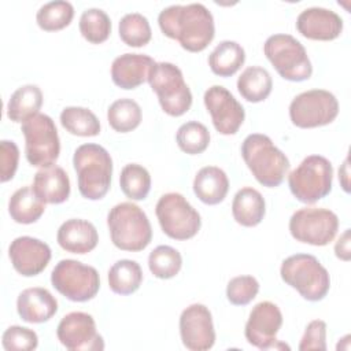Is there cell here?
Wrapping results in <instances>:
<instances>
[{
    "mask_svg": "<svg viewBox=\"0 0 351 351\" xmlns=\"http://www.w3.org/2000/svg\"><path fill=\"white\" fill-rule=\"evenodd\" d=\"M158 23L165 36L189 52L206 49L215 34L213 14L200 3L169 5L159 12Z\"/></svg>",
    "mask_w": 351,
    "mask_h": 351,
    "instance_id": "cell-1",
    "label": "cell"
},
{
    "mask_svg": "<svg viewBox=\"0 0 351 351\" xmlns=\"http://www.w3.org/2000/svg\"><path fill=\"white\" fill-rule=\"evenodd\" d=\"M339 114L336 96L325 89H311L299 93L289 104L292 123L302 129L329 125Z\"/></svg>",
    "mask_w": 351,
    "mask_h": 351,
    "instance_id": "cell-13",
    "label": "cell"
},
{
    "mask_svg": "<svg viewBox=\"0 0 351 351\" xmlns=\"http://www.w3.org/2000/svg\"><path fill=\"white\" fill-rule=\"evenodd\" d=\"M25 137V155L34 167L55 165L60 154V140L53 119L47 114H36L21 128Z\"/></svg>",
    "mask_w": 351,
    "mask_h": 351,
    "instance_id": "cell-9",
    "label": "cell"
},
{
    "mask_svg": "<svg viewBox=\"0 0 351 351\" xmlns=\"http://www.w3.org/2000/svg\"><path fill=\"white\" fill-rule=\"evenodd\" d=\"M273 88L270 73L261 66L247 67L237 80L240 95L251 103H259L267 99Z\"/></svg>",
    "mask_w": 351,
    "mask_h": 351,
    "instance_id": "cell-29",
    "label": "cell"
},
{
    "mask_svg": "<svg viewBox=\"0 0 351 351\" xmlns=\"http://www.w3.org/2000/svg\"><path fill=\"white\" fill-rule=\"evenodd\" d=\"M143 114L138 103L129 97L115 100L107 110V121L110 126L119 133L134 130L141 122Z\"/></svg>",
    "mask_w": 351,
    "mask_h": 351,
    "instance_id": "cell-32",
    "label": "cell"
},
{
    "mask_svg": "<svg viewBox=\"0 0 351 351\" xmlns=\"http://www.w3.org/2000/svg\"><path fill=\"white\" fill-rule=\"evenodd\" d=\"M112 244L122 251H143L152 240V228L147 214L132 202L115 204L107 215Z\"/></svg>",
    "mask_w": 351,
    "mask_h": 351,
    "instance_id": "cell-4",
    "label": "cell"
},
{
    "mask_svg": "<svg viewBox=\"0 0 351 351\" xmlns=\"http://www.w3.org/2000/svg\"><path fill=\"white\" fill-rule=\"evenodd\" d=\"M155 213L163 233L170 239L188 240L200 230V214L178 192L162 195L156 203Z\"/></svg>",
    "mask_w": 351,
    "mask_h": 351,
    "instance_id": "cell-11",
    "label": "cell"
},
{
    "mask_svg": "<svg viewBox=\"0 0 351 351\" xmlns=\"http://www.w3.org/2000/svg\"><path fill=\"white\" fill-rule=\"evenodd\" d=\"M282 325V314L278 306L273 302L265 300L256 303L245 324L244 335L247 341L259 350H277L289 347L280 343L276 336Z\"/></svg>",
    "mask_w": 351,
    "mask_h": 351,
    "instance_id": "cell-14",
    "label": "cell"
},
{
    "mask_svg": "<svg viewBox=\"0 0 351 351\" xmlns=\"http://www.w3.org/2000/svg\"><path fill=\"white\" fill-rule=\"evenodd\" d=\"M263 52L276 71L288 81H306L313 66L303 44L291 34H273L263 44Z\"/></svg>",
    "mask_w": 351,
    "mask_h": 351,
    "instance_id": "cell-6",
    "label": "cell"
},
{
    "mask_svg": "<svg viewBox=\"0 0 351 351\" xmlns=\"http://www.w3.org/2000/svg\"><path fill=\"white\" fill-rule=\"evenodd\" d=\"M80 32L82 37L92 43H104L111 33V19L101 8H88L80 16Z\"/></svg>",
    "mask_w": 351,
    "mask_h": 351,
    "instance_id": "cell-37",
    "label": "cell"
},
{
    "mask_svg": "<svg viewBox=\"0 0 351 351\" xmlns=\"http://www.w3.org/2000/svg\"><path fill=\"white\" fill-rule=\"evenodd\" d=\"M155 60L145 53H123L111 64L112 82L122 89H134L148 81Z\"/></svg>",
    "mask_w": 351,
    "mask_h": 351,
    "instance_id": "cell-20",
    "label": "cell"
},
{
    "mask_svg": "<svg viewBox=\"0 0 351 351\" xmlns=\"http://www.w3.org/2000/svg\"><path fill=\"white\" fill-rule=\"evenodd\" d=\"M32 188L45 204H60L70 196V178L60 166L52 165L34 174Z\"/></svg>",
    "mask_w": 351,
    "mask_h": 351,
    "instance_id": "cell-23",
    "label": "cell"
},
{
    "mask_svg": "<svg viewBox=\"0 0 351 351\" xmlns=\"http://www.w3.org/2000/svg\"><path fill=\"white\" fill-rule=\"evenodd\" d=\"M80 193L89 200H100L111 186L112 159L108 151L93 143L80 145L73 155Z\"/></svg>",
    "mask_w": 351,
    "mask_h": 351,
    "instance_id": "cell-3",
    "label": "cell"
},
{
    "mask_svg": "<svg viewBox=\"0 0 351 351\" xmlns=\"http://www.w3.org/2000/svg\"><path fill=\"white\" fill-rule=\"evenodd\" d=\"M148 82L167 115L181 117L191 108L192 93L178 66L170 62H155Z\"/></svg>",
    "mask_w": 351,
    "mask_h": 351,
    "instance_id": "cell-8",
    "label": "cell"
},
{
    "mask_svg": "<svg viewBox=\"0 0 351 351\" xmlns=\"http://www.w3.org/2000/svg\"><path fill=\"white\" fill-rule=\"evenodd\" d=\"M245 60L244 48L230 40L221 41L208 55V66L215 75L230 77L236 74Z\"/></svg>",
    "mask_w": 351,
    "mask_h": 351,
    "instance_id": "cell-27",
    "label": "cell"
},
{
    "mask_svg": "<svg viewBox=\"0 0 351 351\" xmlns=\"http://www.w3.org/2000/svg\"><path fill=\"white\" fill-rule=\"evenodd\" d=\"M180 336L185 348L191 351L210 350L215 343L213 315L208 307L193 303L180 315Z\"/></svg>",
    "mask_w": 351,
    "mask_h": 351,
    "instance_id": "cell-17",
    "label": "cell"
},
{
    "mask_svg": "<svg viewBox=\"0 0 351 351\" xmlns=\"http://www.w3.org/2000/svg\"><path fill=\"white\" fill-rule=\"evenodd\" d=\"M339 230L337 215L322 207L307 206L296 210L289 219V232L300 243L322 247L329 244Z\"/></svg>",
    "mask_w": 351,
    "mask_h": 351,
    "instance_id": "cell-12",
    "label": "cell"
},
{
    "mask_svg": "<svg viewBox=\"0 0 351 351\" xmlns=\"http://www.w3.org/2000/svg\"><path fill=\"white\" fill-rule=\"evenodd\" d=\"M8 256L14 269L25 276L40 274L51 261V248L47 243L32 236H19L8 247Z\"/></svg>",
    "mask_w": 351,
    "mask_h": 351,
    "instance_id": "cell-18",
    "label": "cell"
},
{
    "mask_svg": "<svg viewBox=\"0 0 351 351\" xmlns=\"http://www.w3.org/2000/svg\"><path fill=\"white\" fill-rule=\"evenodd\" d=\"M1 343L7 351H32L37 348L38 337L33 329L12 325L4 330Z\"/></svg>",
    "mask_w": 351,
    "mask_h": 351,
    "instance_id": "cell-40",
    "label": "cell"
},
{
    "mask_svg": "<svg viewBox=\"0 0 351 351\" xmlns=\"http://www.w3.org/2000/svg\"><path fill=\"white\" fill-rule=\"evenodd\" d=\"M119 185L126 197L132 200H144L151 189V176L144 166L129 163L121 170Z\"/></svg>",
    "mask_w": 351,
    "mask_h": 351,
    "instance_id": "cell-34",
    "label": "cell"
},
{
    "mask_svg": "<svg viewBox=\"0 0 351 351\" xmlns=\"http://www.w3.org/2000/svg\"><path fill=\"white\" fill-rule=\"evenodd\" d=\"M266 213L265 199L259 191L252 186H244L237 191L232 202V214L241 226L252 228L261 223Z\"/></svg>",
    "mask_w": 351,
    "mask_h": 351,
    "instance_id": "cell-25",
    "label": "cell"
},
{
    "mask_svg": "<svg viewBox=\"0 0 351 351\" xmlns=\"http://www.w3.org/2000/svg\"><path fill=\"white\" fill-rule=\"evenodd\" d=\"M280 274L285 284L310 302L322 300L330 288L328 270L310 254H295L284 259Z\"/></svg>",
    "mask_w": 351,
    "mask_h": 351,
    "instance_id": "cell-5",
    "label": "cell"
},
{
    "mask_svg": "<svg viewBox=\"0 0 351 351\" xmlns=\"http://www.w3.org/2000/svg\"><path fill=\"white\" fill-rule=\"evenodd\" d=\"M43 106V92L37 85L27 84L19 86L7 103V117L12 122H25L40 112Z\"/></svg>",
    "mask_w": 351,
    "mask_h": 351,
    "instance_id": "cell-28",
    "label": "cell"
},
{
    "mask_svg": "<svg viewBox=\"0 0 351 351\" xmlns=\"http://www.w3.org/2000/svg\"><path fill=\"white\" fill-rule=\"evenodd\" d=\"M300 351L308 350H326V324L322 319L311 321L303 333V337L299 344Z\"/></svg>",
    "mask_w": 351,
    "mask_h": 351,
    "instance_id": "cell-42",
    "label": "cell"
},
{
    "mask_svg": "<svg viewBox=\"0 0 351 351\" xmlns=\"http://www.w3.org/2000/svg\"><path fill=\"white\" fill-rule=\"evenodd\" d=\"M19 162V148L14 141H0V181L7 182L14 178Z\"/></svg>",
    "mask_w": 351,
    "mask_h": 351,
    "instance_id": "cell-41",
    "label": "cell"
},
{
    "mask_svg": "<svg viewBox=\"0 0 351 351\" xmlns=\"http://www.w3.org/2000/svg\"><path fill=\"white\" fill-rule=\"evenodd\" d=\"M296 29L306 38L330 41L341 34L343 19L332 10L310 7L298 15Z\"/></svg>",
    "mask_w": 351,
    "mask_h": 351,
    "instance_id": "cell-19",
    "label": "cell"
},
{
    "mask_svg": "<svg viewBox=\"0 0 351 351\" xmlns=\"http://www.w3.org/2000/svg\"><path fill=\"white\" fill-rule=\"evenodd\" d=\"M176 141L182 152L197 155L207 149L210 144V132L203 123L197 121H189L178 128Z\"/></svg>",
    "mask_w": 351,
    "mask_h": 351,
    "instance_id": "cell-38",
    "label": "cell"
},
{
    "mask_svg": "<svg viewBox=\"0 0 351 351\" xmlns=\"http://www.w3.org/2000/svg\"><path fill=\"white\" fill-rule=\"evenodd\" d=\"M241 156L256 181L267 188L278 186L289 170V159L266 134H248L241 144Z\"/></svg>",
    "mask_w": 351,
    "mask_h": 351,
    "instance_id": "cell-2",
    "label": "cell"
},
{
    "mask_svg": "<svg viewBox=\"0 0 351 351\" xmlns=\"http://www.w3.org/2000/svg\"><path fill=\"white\" fill-rule=\"evenodd\" d=\"M339 178L341 181L343 189L346 192H348L350 191V188H348V159H346L341 169H339Z\"/></svg>",
    "mask_w": 351,
    "mask_h": 351,
    "instance_id": "cell-44",
    "label": "cell"
},
{
    "mask_svg": "<svg viewBox=\"0 0 351 351\" xmlns=\"http://www.w3.org/2000/svg\"><path fill=\"white\" fill-rule=\"evenodd\" d=\"M259 292V282L252 276L233 277L226 287V298L234 306H245Z\"/></svg>",
    "mask_w": 351,
    "mask_h": 351,
    "instance_id": "cell-39",
    "label": "cell"
},
{
    "mask_svg": "<svg viewBox=\"0 0 351 351\" xmlns=\"http://www.w3.org/2000/svg\"><path fill=\"white\" fill-rule=\"evenodd\" d=\"M44 211L45 203L29 185L16 189L8 200V213L16 223H34L41 218Z\"/></svg>",
    "mask_w": 351,
    "mask_h": 351,
    "instance_id": "cell-26",
    "label": "cell"
},
{
    "mask_svg": "<svg viewBox=\"0 0 351 351\" xmlns=\"http://www.w3.org/2000/svg\"><path fill=\"white\" fill-rule=\"evenodd\" d=\"M143 282V270L136 261H117L108 270V287L114 293L130 295Z\"/></svg>",
    "mask_w": 351,
    "mask_h": 351,
    "instance_id": "cell-30",
    "label": "cell"
},
{
    "mask_svg": "<svg viewBox=\"0 0 351 351\" xmlns=\"http://www.w3.org/2000/svg\"><path fill=\"white\" fill-rule=\"evenodd\" d=\"M74 16V7L70 1L55 0L43 4L37 14V25L45 32H56L69 26Z\"/></svg>",
    "mask_w": 351,
    "mask_h": 351,
    "instance_id": "cell-33",
    "label": "cell"
},
{
    "mask_svg": "<svg viewBox=\"0 0 351 351\" xmlns=\"http://www.w3.org/2000/svg\"><path fill=\"white\" fill-rule=\"evenodd\" d=\"M335 254L341 261H350L351 251H350V229H346L344 233L339 237L335 244Z\"/></svg>",
    "mask_w": 351,
    "mask_h": 351,
    "instance_id": "cell-43",
    "label": "cell"
},
{
    "mask_svg": "<svg viewBox=\"0 0 351 351\" xmlns=\"http://www.w3.org/2000/svg\"><path fill=\"white\" fill-rule=\"evenodd\" d=\"M229 191V178L226 173L217 166L202 167L193 180V192L204 204L221 203Z\"/></svg>",
    "mask_w": 351,
    "mask_h": 351,
    "instance_id": "cell-24",
    "label": "cell"
},
{
    "mask_svg": "<svg viewBox=\"0 0 351 351\" xmlns=\"http://www.w3.org/2000/svg\"><path fill=\"white\" fill-rule=\"evenodd\" d=\"M204 106L217 132L236 134L244 122L245 111L237 99L222 85H213L204 92Z\"/></svg>",
    "mask_w": 351,
    "mask_h": 351,
    "instance_id": "cell-16",
    "label": "cell"
},
{
    "mask_svg": "<svg viewBox=\"0 0 351 351\" xmlns=\"http://www.w3.org/2000/svg\"><path fill=\"white\" fill-rule=\"evenodd\" d=\"M52 287L71 302H88L100 288V277L93 266L75 259H62L51 273Z\"/></svg>",
    "mask_w": 351,
    "mask_h": 351,
    "instance_id": "cell-10",
    "label": "cell"
},
{
    "mask_svg": "<svg viewBox=\"0 0 351 351\" xmlns=\"http://www.w3.org/2000/svg\"><path fill=\"white\" fill-rule=\"evenodd\" d=\"M333 167L322 155H310L288 176L291 193L302 203L313 204L332 191Z\"/></svg>",
    "mask_w": 351,
    "mask_h": 351,
    "instance_id": "cell-7",
    "label": "cell"
},
{
    "mask_svg": "<svg viewBox=\"0 0 351 351\" xmlns=\"http://www.w3.org/2000/svg\"><path fill=\"white\" fill-rule=\"evenodd\" d=\"M58 340L70 351H101L104 340L97 333L93 317L84 311L66 314L56 328Z\"/></svg>",
    "mask_w": 351,
    "mask_h": 351,
    "instance_id": "cell-15",
    "label": "cell"
},
{
    "mask_svg": "<svg viewBox=\"0 0 351 351\" xmlns=\"http://www.w3.org/2000/svg\"><path fill=\"white\" fill-rule=\"evenodd\" d=\"M16 311L25 322L43 324L56 314L58 300L45 288H26L18 295Z\"/></svg>",
    "mask_w": 351,
    "mask_h": 351,
    "instance_id": "cell-21",
    "label": "cell"
},
{
    "mask_svg": "<svg viewBox=\"0 0 351 351\" xmlns=\"http://www.w3.org/2000/svg\"><path fill=\"white\" fill-rule=\"evenodd\" d=\"M118 30L121 40L129 47H144L152 37L149 22L140 12H130L123 15L119 21Z\"/></svg>",
    "mask_w": 351,
    "mask_h": 351,
    "instance_id": "cell-35",
    "label": "cell"
},
{
    "mask_svg": "<svg viewBox=\"0 0 351 351\" xmlns=\"http://www.w3.org/2000/svg\"><path fill=\"white\" fill-rule=\"evenodd\" d=\"M56 240L64 251L82 255L96 248L99 234L92 222L81 218H71L59 226Z\"/></svg>",
    "mask_w": 351,
    "mask_h": 351,
    "instance_id": "cell-22",
    "label": "cell"
},
{
    "mask_svg": "<svg viewBox=\"0 0 351 351\" xmlns=\"http://www.w3.org/2000/svg\"><path fill=\"white\" fill-rule=\"evenodd\" d=\"M182 266L181 254L170 245H158L149 252L148 267L160 280H169L178 274Z\"/></svg>",
    "mask_w": 351,
    "mask_h": 351,
    "instance_id": "cell-36",
    "label": "cell"
},
{
    "mask_svg": "<svg viewBox=\"0 0 351 351\" xmlns=\"http://www.w3.org/2000/svg\"><path fill=\"white\" fill-rule=\"evenodd\" d=\"M62 126L74 136L92 137L100 133V121L97 117L85 107L70 106L60 112Z\"/></svg>",
    "mask_w": 351,
    "mask_h": 351,
    "instance_id": "cell-31",
    "label": "cell"
}]
</instances>
